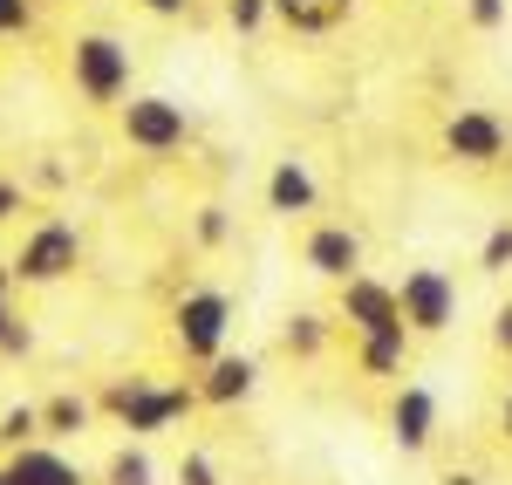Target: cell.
I'll return each mask as SVG.
<instances>
[{"instance_id":"4","label":"cell","mask_w":512,"mask_h":485,"mask_svg":"<svg viewBox=\"0 0 512 485\" xmlns=\"http://www.w3.org/2000/svg\"><path fill=\"white\" fill-rule=\"evenodd\" d=\"M117 130H123L130 151H144V158H171V151L192 144V110H185L178 96H123V103H117Z\"/></svg>"},{"instance_id":"19","label":"cell","mask_w":512,"mask_h":485,"mask_svg":"<svg viewBox=\"0 0 512 485\" xmlns=\"http://www.w3.org/2000/svg\"><path fill=\"white\" fill-rule=\"evenodd\" d=\"M21 445H41V404L0 410V451H21Z\"/></svg>"},{"instance_id":"10","label":"cell","mask_w":512,"mask_h":485,"mask_svg":"<svg viewBox=\"0 0 512 485\" xmlns=\"http://www.w3.org/2000/svg\"><path fill=\"white\" fill-rule=\"evenodd\" d=\"M253 383H260V363H253V356H233V349H226V356H212V363L198 369V404H212V410H233V404H246V397H253Z\"/></svg>"},{"instance_id":"17","label":"cell","mask_w":512,"mask_h":485,"mask_svg":"<svg viewBox=\"0 0 512 485\" xmlns=\"http://www.w3.org/2000/svg\"><path fill=\"white\" fill-rule=\"evenodd\" d=\"M280 349H287L294 363H315L321 349H328V315H315V308H301L294 322L280 328Z\"/></svg>"},{"instance_id":"18","label":"cell","mask_w":512,"mask_h":485,"mask_svg":"<svg viewBox=\"0 0 512 485\" xmlns=\"http://www.w3.org/2000/svg\"><path fill=\"white\" fill-rule=\"evenodd\" d=\"M103 485H158V458H151V451L130 438V445L110 451V465H103Z\"/></svg>"},{"instance_id":"33","label":"cell","mask_w":512,"mask_h":485,"mask_svg":"<svg viewBox=\"0 0 512 485\" xmlns=\"http://www.w3.org/2000/svg\"><path fill=\"white\" fill-rule=\"evenodd\" d=\"M7 322H14V308H7V301H0V328H7Z\"/></svg>"},{"instance_id":"24","label":"cell","mask_w":512,"mask_h":485,"mask_svg":"<svg viewBox=\"0 0 512 485\" xmlns=\"http://www.w3.org/2000/svg\"><path fill=\"white\" fill-rule=\"evenodd\" d=\"M35 28V0H0V35H28Z\"/></svg>"},{"instance_id":"16","label":"cell","mask_w":512,"mask_h":485,"mask_svg":"<svg viewBox=\"0 0 512 485\" xmlns=\"http://www.w3.org/2000/svg\"><path fill=\"white\" fill-rule=\"evenodd\" d=\"M89 417H96V404H89L82 390H55V397L41 404V438H48V445H55V438H82Z\"/></svg>"},{"instance_id":"25","label":"cell","mask_w":512,"mask_h":485,"mask_svg":"<svg viewBox=\"0 0 512 485\" xmlns=\"http://www.w3.org/2000/svg\"><path fill=\"white\" fill-rule=\"evenodd\" d=\"M28 349H35V328H28L21 315H14V322L0 328V356H28Z\"/></svg>"},{"instance_id":"32","label":"cell","mask_w":512,"mask_h":485,"mask_svg":"<svg viewBox=\"0 0 512 485\" xmlns=\"http://www.w3.org/2000/svg\"><path fill=\"white\" fill-rule=\"evenodd\" d=\"M499 424H506V438H512V397H506V410H499Z\"/></svg>"},{"instance_id":"3","label":"cell","mask_w":512,"mask_h":485,"mask_svg":"<svg viewBox=\"0 0 512 485\" xmlns=\"http://www.w3.org/2000/svg\"><path fill=\"white\" fill-rule=\"evenodd\" d=\"M69 76H76L82 103H123V96H130V76H137L130 41L103 35V28L76 35V41H69Z\"/></svg>"},{"instance_id":"7","label":"cell","mask_w":512,"mask_h":485,"mask_svg":"<svg viewBox=\"0 0 512 485\" xmlns=\"http://www.w3.org/2000/svg\"><path fill=\"white\" fill-rule=\"evenodd\" d=\"M512 144V130L499 110H451L444 117V158L451 164H472V171H485V164H499Z\"/></svg>"},{"instance_id":"22","label":"cell","mask_w":512,"mask_h":485,"mask_svg":"<svg viewBox=\"0 0 512 485\" xmlns=\"http://www.w3.org/2000/svg\"><path fill=\"white\" fill-rule=\"evenodd\" d=\"M274 21V0H226V28L233 35H253V28H267Z\"/></svg>"},{"instance_id":"11","label":"cell","mask_w":512,"mask_h":485,"mask_svg":"<svg viewBox=\"0 0 512 485\" xmlns=\"http://www.w3.org/2000/svg\"><path fill=\"white\" fill-rule=\"evenodd\" d=\"M301 260H308V274H321V281H349V274H362V240H355L349 226H315L308 233V246H301Z\"/></svg>"},{"instance_id":"2","label":"cell","mask_w":512,"mask_h":485,"mask_svg":"<svg viewBox=\"0 0 512 485\" xmlns=\"http://www.w3.org/2000/svg\"><path fill=\"white\" fill-rule=\"evenodd\" d=\"M226 335H233V301L219 287H185L171 301V349L185 363L205 369L212 356H226Z\"/></svg>"},{"instance_id":"1","label":"cell","mask_w":512,"mask_h":485,"mask_svg":"<svg viewBox=\"0 0 512 485\" xmlns=\"http://www.w3.org/2000/svg\"><path fill=\"white\" fill-rule=\"evenodd\" d=\"M103 417H117L123 431L144 445V438H158L171 424H185L198 410V390L192 383H151V376H117V383H103V397H96Z\"/></svg>"},{"instance_id":"20","label":"cell","mask_w":512,"mask_h":485,"mask_svg":"<svg viewBox=\"0 0 512 485\" xmlns=\"http://www.w3.org/2000/svg\"><path fill=\"white\" fill-rule=\"evenodd\" d=\"M192 240L198 246H226V240H233V212H226V205H198Z\"/></svg>"},{"instance_id":"31","label":"cell","mask_w":512,"mask_h":485,"mask_svg":"<svg viewBox=\"0 0 512 485\" xmlns=\"http://www.w3.org/2000/svg\"><path fill=\"white\" fill-rule=\"evenodd\" d=\"M14 287H21V281H14V267H7V260H0V301H7V294H14Z\"/></svg>"},{"instance_id":"27","label":"cell","mask_w":512,"mask_h":485,"mask_svg":"<svg viewBox=\"0 0 512 485\" xmlns=\"http://www.w3.org/2000/svg\"><path fill=\"white\" fill-rule=\"evenodd\" d=\"M144 14H158V21H178V14H192V0H137Z\"/></svg>"},{"instance_id":"12","label":"cell","mask_w":512,"mask_h":485,"mask_svg":"<svg viewBox=\"0 0 512 485\" xmlns=\"http://www.w3.org/2000/svg\"><path fill=\"white\" fill-rule=\"evenodd\" d=\"M0 465H7V479H14V485H89L76 458H69V451H55L48 438H41V445L7 451Z\"/></svg>"},{"instance_id":"29","label":"cell","mask_w":512,"mask_h":485,"mask_svg":"<svg viewBox=\"0 0 512 485\" xmlns=\"http://www.w3.org/2000/svg\"><path fill=\"white\" fill-rule=\"evenodd\" d=\"M7 212H21V185H7V178H0V219H7Z\"/></svg>"},{"instance_id":"6","label":"cell","mask_w":512,"mask_h":485,"mask_svg":"<svg viewBox=\"0 0 512 485\" xmlns=\"http://www.w3.org/2000/svg\"><path fill=\"white\" fill-rule=\"evenodd\" d=\"M396 308H403L410 335H444V328L458 322V281L444 267H410L396 281Z\"/></svg>"},{"instance_id":"30","label":"cell","mask_w":512,"mask_h":485,"mask_svg":"<svg viewBox=\"0 0 512 485\" xmlns=\"http://www.w3.org/2000/svg\"><path fill=\"white\" fill-rule=\"evenodd\" d=\"M444 485H485V479H478V472H458V465H451V472H444Z\"/></svg>"},{"instance_id":"15","label":"cell","mask_w":512,"mask_h":485,"mask_svg":"<svg viewBox=\"0 0 512 485\" xmlns=\"http://www.w3.org/2000/svg\"><path fill=\"white\" fill-rule=\"evenodd\" d=\"M410 328H383V335H362L355 342V369L362 376H403V363H410Z\"/></svg>"},{"instance_id":"13","label":"cell","mask_w":512,"mask_h":485,"mask_svg":"<svg viewBox=\"0 0 512 485\" xmlns=\"http://www.w3.org/2000/svg\"><path fill=\"white\" fill-rule=\"evenodd\" d=\"M321 199V185H315V171L301 158H280L274 171H267V212H280V219H301V212H315Z\"/></svg>"},{"instance_id":"34","label":"cell","mask_w":512,"mask_h":485,"mask_svg":"<svg viewBox=\"0 0 512 485\" xmlns=\"http://www.w3.org/2000/svg\"><path fill=\"white\" fill-rule=\"evenodd\" d=\"M0 485H14V479H7V465H0Z\"/></svg>"},{"instance_id":"21","label":"cell","mask_w":512,"mask_h":485,"mask_svg":"<svg viewBox=\"0 0 512 485\" xmlns=\"http://www.w3.org/2000/svg\"><path fill=\"white\" fill-rule=\"evenodd\" d=\"M506 267H512V219H506V226H492L485 246H478V274H506Z\"/></svg>"},{"instance_id":"9","label":"cell","mask_w":512,"mask_h":485,"mask_svg":"<svg viewBox=\"0 0 512 485\" xmlns=\"http://www.w3.org/2000/svg\"><path fill=\"white\" fill-rule=\"evenodd\" d=\"M431 438H437V397L424 383H403L390 397V445L403 458H417V451H431Z\"/></svg>"},{"instance_id":"14","label":"cell","mask_w":512,"mask_h":485,"mask_svg":"<svg viewBox=\"0 0 512 485\" xmlns=\"http://www.w3.org/2000/svg\"><path fill=\"white\" fill-rule=\"evenodd\" d=\"M355 14V0H274V21L287 35H335Z\"/></svg>"},{"instance_id":"26","label":"cell","mask_w":512,"mask_h":485,"mask_svg":"<svg viewBox=\"0 0 512 485\" xmlns=\"http://www.w3.org/2000/svg\"><path fill=\"white\" fill-rule=\"evenodd\" d=\"M465 21H472V28H485V35H492V28H499V21H506V0H465Z\"/></svg>"},{"instance_id":"28","label":"cell","mask_w":512,"mask_h":485,"mask_svg":"<svg viewBox=\"0 0 512 485\" xmlns=\"http://www.w3.org/2000/svg\"><path fill=\"white\" fill-rule=\"evenodd\" d=\"M492 342H499V349H506V356H512V301H506V308H499V315H492Z\"/></svg>"},{"instance_id":"8","label":"cell","mask_w":512,"mask_h":485,"mask_svg":"<svg viewBox=\"0 0 512 485\" xmlns=\"http://www.w3.org/2000/svg\"><path fill=\"white\" fill-rule=\"evenodd\" d=\"M335 315L349 322V335H383V328H403V308H396V287L376 281V274H349L342 294H335Z\"/></svg>"},{"instance_id":"23","label":"cell","mask_w":512,"mask_h":485,"mask_svg":"<svg viewBox=\"0 0 512 485\" xmlns=\"http://www.w3.org/2000/svg\"><path fill=\"white\" fill-rule=\"evenodd\" d=\"M178 485H226V479H219V465H212L205 451H185V458H178Z\"/></svg>"},{"instance_id":"5","label":"cell","mask_w":512,"mask_h":485,"mask_svg":"<svg viewBox=\"0 0 512 485\" xmlns=\"http://www.w3.org/2000/svg\"><path fill=\"white\" fill-rule=\"evenodd\" d=\"M14 267V281L21 287H55L69 281L82 267V233L76 219H41V226H28V240H21V253L7 260Z\"/></svg>"}]
</instances>
